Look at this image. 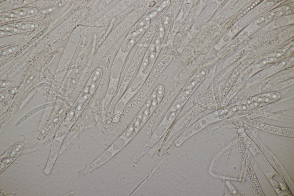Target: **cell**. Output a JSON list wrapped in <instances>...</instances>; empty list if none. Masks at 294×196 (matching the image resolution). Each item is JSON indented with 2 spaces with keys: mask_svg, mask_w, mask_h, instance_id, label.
Returning a JSON list of instances; mask_svg holds the SVG:
<instances>
[{
  "mask_svg": "<svg viewBox=\"0 0 294 196\" xmlns=\"http://www.w3.org/2000/svg\"><path fill=\"white\" fill-rule=\"evenodd\" d=\"M173 59V56L169 55L163 59L149 74L144 82L142 87L149 91L156 80L169 64Z\"/></svg>",
  "mask_w": 294,
  "mask_h": 196,
  "instance_id": "6da1fadb",
  "label": "cell"
},
{
  "mask_svg": "<svg viewBox=\"0 0 294 196\" xmlns=\"http://www.w3.org/2000/svg\"><path fill=\"white\" fill-rule=\"evenodd\" d=\"M143 83L141 82L136 85L132 83L117 104L115 110V114H118L123 111L131 99L140 90Z\"/></svg>",
  "mask_w": 294,
  "mask_h": 196,
  "instance_id": "7a4b0ae2",
  "label": "cell"
},
{
  "mask_svg": "<svg viewBox=\"0 0 294 196\" xmlns=\"http://www.w3.org/2000/svg\"><path fill=\"white\" fill-rule=\"evenodd\" d=\"M281 97V95L278 92H270L253 97L249 101L255 102L258 106L276 101L280 99Z\"/></svg>",
  "mask_w": 294,
  "mask_h": 196,
  "instance_id": "3957f363",
  "label": "cell"
},
{
  "mask_svg": "<svg viewBox=\"0 0 294 196\" xmlns=\"http://www.w3.org/2000/svg\"><path fill=\"white\" fill-rule=\"evenodd\" d=\"M248 123L251 126L264 130L276 133L281 134L287 132L293 131L292 129L280 128L272 126L253 120H248Z\"/></svg>",
  "mask_w": 294,
  "mask_h": 196,
  "instance_id": "277c9868",
  "label": "cell"
},
{
  "mask_svg": "<svg viewBox=\"0 0 294 196\" xmlns=\"http://www.w3.org/2000/svg\"><path fill=\"white\" fill-rule=\"evenodd\" d=\"M53 105V103H47L39 106L33 109L20 118L16 124L15 126H17L20 125L27 119L37 112L46 108L51 107Z\"/></svg>",
  "mask_w": 294,
  "mask_h": 196,
  "instance_id": "5b68a950",
  "label": "cell"
},
{
  "mask_svg": "<svg viewBox=\"0 0 294 196\" xmlns=\"http://www.w3.org/2000/svg\"><path fill=\"white\" fill-rule=\"evenodd\" d=\"M267 118L270 119L282 122L294 123V119L293 118L282 114H276L271 115Z\"/></svg>",
  "mask_w": 294,
  "mask_h": 196,
  "instance_id": "8992f818",
  "label": "cell"
},
{
  "mask_svg": "<svg viewBox=\"0 0 294 196\" xmlns=\"http://www.w3.org/2000/svg\"><path fill=\"white\" fill-rule=\"evenodd\" d=\"M290 81L289 80H287L279 83L276 86V87H274L273 88V90H280L287 87L290 85H291V84H289V83H292V81H291L289 82Z\"/></svg>",
  "mask_w": 294,
  "mask_h": 196,
  "instance_id": "52a82bcc",
  "label": "cell"
},
{
  "mask_svg": "<svg viewBox=\"0 0 294 196\" xmlns=\"http://www.w3.org/2000/svg\"><path fill=\"white\" fill-rule=\"evenodd\" d=\"M48 28L47 27L45 28L43 30H42L40 32L38 33L36 35V38H38L41 35H42L44 34L48 30Z\"/></svg>",
  "mask_w": 294,
  "mask_h": 196,
  "instance_id": "ba28073f",
  "label": "cell"
}]
</instances>
